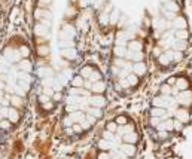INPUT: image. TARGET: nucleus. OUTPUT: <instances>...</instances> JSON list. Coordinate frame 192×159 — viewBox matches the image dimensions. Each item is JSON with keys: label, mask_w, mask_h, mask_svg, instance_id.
I'll use <instances>...</instances> for the list:
<instances>
[{"label": "nucleus", "mask_w": 192, "mask_h": 159, "mask_svg": "<svg viewBox=\"0 0 192 159\" xmlns=\"http://www.w3.org/2000/svg\"><path fill=\"white\" fill-rule=\"evenodd\" d=\"M140 140L136 125L127 115L106 122L95 143V159H134Z\"/></svg>", "instance_id": "obj_3"}, {"label": "nucleus", "mask_w": 192, "mask_h": 159, "mask_svg": "<svg viewBox=\"0 0 192 159\" xmlns=\"http://www.w3.org/2000/svg\"><path fill=\"white\" fill-rule=\"evenodd\" d=\"M0 45H2V36H0Z\"/></svg>", "instance_id": "obj_5"}, {"label": "nucleus", "mask_w": 192, "mask_h": 159, "mask_svg": "<svg viewBox=\"0 0 192 159\" xmlns=\"http://www.w3.org/2000/svg\"><path fill=\"white\" fill-rule=\"evenodd\" d=\"M107 85L95 64H83L68 80L60 117L61 132L68 140L82 138L104 116Z\"/></svg>", "instance_id": "obj_2"}, {"label": "nucleus", "mask_w": 192, "mask_h": 159, "mask_svg": "<svg viewBox=\"0 0 192 159\" xmlns=\"http://www.w3.org/2000/svg\"><path fill=\"white\" fill-rule=\"evenodd\" d=\"M165 159H182V158H179V156H168V158H165Z\"/></svg>", "instance_id": "obj_4"}, {"label": "nucleus", "mask_w": 192, "mask_h": 159, "mask_svg": "<svg viewBox=\"0 0 192 159\" xmlns=\"http://www.w3.org/2000/svg\"><path fill=\"white\" fill-rule=\"evenodd\" d=\"M36 82L30 42L23 34H12L0 48V137L23 125Z\"/></svg>", "instance_id": "obj_1"}]
</instances>
